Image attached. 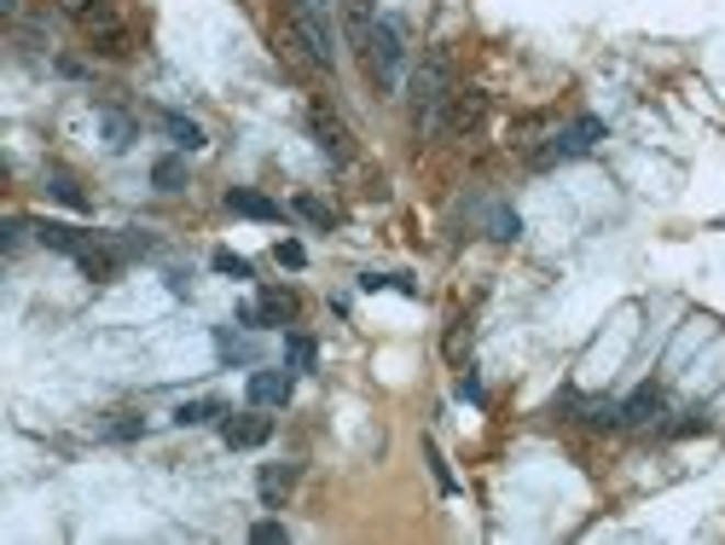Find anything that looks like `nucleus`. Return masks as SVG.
I'll return each instance as SVG.
<instances>
[{
    "label": "nucleus",
    "instance_id": "nucleus-12",
    "mask_svg": "<svg viewBox=\"0 0 725 545\" xmlns=\"http://www.w3.org/2000/svg\"><path fill=\"white\" fill-rule=\"evenodd\" d=\"M163 128H169V139H174L180 151H204V146H209L204 128H197L192 116H180V111H169V116H163Z\"/></svg>",
    "mask_w": 725,
    "mask_h": 545
},
{
    "label": "nucleus",
    "instance_id": "nucleus-13",
    "mask_svg": "<svg viewBox=\"0 0 725 545\" xmlns=\"http://www.w3.org/2000/svg\"><path fill=\"white\" fill-rule=\"evenodd\" d=\"M35 238H42V245H47V250H58V256H76V250H82V245H88V238H82V232H70V227H58V220H42V227H35Z\"/></svg>",
    "mask_w": 725,
    "mask_h": 545
},
{
    "label": "nucleus",
    "instance_id": "nucleus-22",
    "mask_svg": "<svg viewBox=\"0 0 725 545\" xmlns=\"http://www.w3.org/2000/svg\"><path fill=\"white\" fill-rule=\"evenodd\" d=\"M47 192L58 197V204H70V209H88V192H82V186H76V180H70V174H53V180H47Z\"/></svg>",
    "mask_w": 725,
    "mask_h": 545
},
{
    "label": "nucleus",
    "instance_id": "nucleus-28",
    "mask_svg": "<svg viewBox=\"0 0 725 545\" xmlns=\"http://www.w3.org/2000/svg\"><path fill=\"white\" fill-rule=\"evenodd\" d=\"M279 261H285V268H302L308 256H302V245H279Z\"/></svg>",
    "mask_w": 725,
    "mask_h": 545
},
{
    "label": "nucleus",
    "instance_id": "nucleus-18",
    "mask_svg": "<svg viewBox=\"0 0 725 545\" xmlns=\"http://www.w3.org/2000/svg\"><path fill=\"white\" fill-rule=\"evenodd\" d=\"M151 180H157V192H180L186 186V163H180V157H163V163H151Z\"/></svg>",
    "mask_w": 725,
    "mask_h": 545
},
{
    "label": "nucleus",
    "instance_id": "nucleus-10",
    "mask_svg": "<svg viewBox=\"0 0 725 545\" xmlns=\"http://www.w3.org/2000/svg\"><path fill=\"white\" fill-rule=\"evenodd\" d=\"M250 400L256 407H285L291 400V372H256L250 377Z\"/></svg>",
    "mask_w": 725,
    "mask_h": 545
},
{
    "label": "nucleus",
    "instance_id": "nucleus-15",
    "mask_svg": "<svg viewBox=\"0 0 725 545\" xmlns=\"http://www.w3.org/2000/svg\"><path fill=\"white\" fill-rule=\"evenodd\" d=\"M215 418H227V407H220V400H186V407H180L174 412V423H180V430H192V423H215Z\"/></svg>",
    "mask_w": 725,
    "mask_h": 545
},
{
    "label": "nucleus",
    "instance_id": "nucleus-23",
    "mask_svg": "<svg viewBox=\"0 0 725 545\" xmlns=\"http://www.w3.org/2000/svg\"><path fill=\"white\" fill-rule=\"evenodd\" d=\"M488 232L499 238V245H511V238L522 232V220H517L511 209H494V215H488Z\"/></svg>",
    "mask_w": 725,
    "mask_h": 545
},
{
    "label": "nucleus",
    "instance_id": "nucleus-2",
    "mask_svg": "<svg viewBox=\"0 0 725 545\" xmlns=\"http://www.w3.org/2000/svg\"><path fill=\"white\" fill-rule=\"evenodd\" d=\"M366 70H372V82L384 88V93H395L400 88V76H407V35H400V24L395 18H377L372 24V42H366Z\"/></svg>",
    "mask_w": 725,
    "mask_h": 545
},
{
    "label": "nucleus",
    "instance_id": "nucleus-16",
    "mask_svg": "<svg viewBox=\"0 0 725 545\" xmlns=\"http://www.w3.org/2000/svg\"><path fill=\"white\" fill-rule=\"evenodd\" d=\"M575 407L587 412L592 430H627V423H621V407H610V400H575Z\"/></svg>",
    "mask_w": 725,
    "mask_h": 545
},
{
    "label": "nucleus",
    "instance_id": "nucleus-5",
    "mask_svg": "<svg viewBox=\"0 0 725 545\" xmlns=\"http://www.w3.org/2000/svg\"><path fill=\"white\" fill-rule=\"evenodd\" d=\"M598 139H603V123H598V116H580V123H575V128H563L546 151H534V169H552V163H563V157L592 151Z\"/></svg>",
    "mask_w": 725,
    "mask_h": 545
},
{
    "label": "nucleus",
    "instance_id": "nucleus-27",
    "mask_svg": "<svg viewBox=\"0 0 725 545\" xmlns=\"http://www.w3.org/2000/svg\"><path fill=\"white\" fill-rule=\"evenodd\" d=\"M24 232H30V220H18V215H12V220H7V250H12V256L24 250Z\"/></svg>",
    "mask_w": 725,
    "mask_h": 545
},
{
    "label": "nucleus",
    "instance_id": "nucleus-25",
    "mask_svg": "<svg viewBox=\"0 0 725 545\" xmlns=\"http://www.w3.org/2000/svg\"><path fill=\"white\" fill-rule=\"evenodd\" d=\"M296 209H302V215H308V220H314V227H331V209H326V204H319V197H296Z\"/></svg>",
    "mask_w": 725,
    "mask_h": 545
},
{
    "label": "nucleus",
    "instance_id": "nucleus-24",
    "mask_svg": "<svg viewBox=\"0 0 725 545\" xmlns=\"http://www.w3.org/2000/svg\"><path fill=\"white\" fill-rule=\"evenodd\" d=\"M250 540H256V545H285V540H291V529H285V522H256Z\"/></svg>",
    "mask_w": 725,
    "mask_h": 545
},
{
    "label": "nucleus",
    "instance_id": "nucleus-7",
    "mask_svg": "<svg viewBox=\"0 0 725 545\" xmlns=\"http://www.w3.org/2000/svg\"><path fill=\"white\" fill-rule=\"evenodd\" d=\"M268 435H273V418H261V412H233V418H220V441H227V447H261Z\"/></svg>",
    "mask_w": 725,
    "mask_h": 545
},
{
    "label": "nucleus",
    "instance_id": "nucleus-3",
    "mask_svg": "<svg viewBox=\"0 0 725 545\" xmlns=\"http://www.w3.org/2000/svg\"><path fill=\"white\" fill-rule=\"evenodd\" d=\"M319 0H296V12H291V42L308 53V65L314 70H337V53H331V30L319 24Z\"/></svg>",
    "mask_w": 725,
    "mask_h": 545
},
{
    "label": "nucleus",
    "instance_id": "nucleus-30",
    "mask_svg": "<svg viewBox=\"0 0 725 545\" xmlns=\"http://www.w3.org/2000/svg\"><path fill=\"white\" fill-rule=\"evenodd\" d=\"M0 12H7V18H24V0H0Z\"/></svg>",
    "mask_w": 725,
    "mask_h": 545
},
{
    "label": "nucleus",
    "instance_id": "nucleus-1",
    "mask_svg": "<svg viewBox=\"0 0 725 545\" xmlns=\"http://www.w3.org/2000/svg\"><path fill=\"white\" fill-rule=\"evenodd\" d=\"M453 53L448 47H430L412 70V134L418 139H435L448 134V99H453Z\"/></svg>",
    "mask_w": 725,
    "mask_h": 545
},
{
    "label": "nucleus",
    "instance_id": "nucleus-11",
    "mask_svg": "<svg viewBox=\"0 0 725 545\" xmlns=\"http://www.w3.org/2000/svg\"><path fill=\"white\" fill-rule=\"evenodd\" d=\"M227 209H233V215H250V220H279V204H273V197L245 192V186H233V192H227Z\"/></svg>",
    "mask_w": 725,
    "mask_h": 545
},
{
    "label": "nucleus",
    "instance_id": "nucleus-21",
    "mask_svg": "<svg viewBox=\"0 0 725 545\" xmlns=\"http://www.w3.org/2000/svg\"><path fill=\"white\" fill-rule=\"evenodd\" d=\"M314 360H319V349H314L308 337H291V342H285V366H291V372H314Z\"/></svg>",
    "mask_w": 725,
    "mask_h": 545
},
{
    "label": "nucleus",
    "instance_id": "nucleus-6",
    "mask_svg": "<svg viewBox=\"0 0 725 545\" xmlns=\"http://www.w3.org/2000/svg\"><path fill=\"white\" fill-rule=\"evenodd\" d=\"M308 128H314L319 151H326L331 163H349V157H354V146H349V128H342L337 116H331V105H314V111H308Z\"/></svg>",
    "mask_w": 725,
    "mask_h": 545
},
{
    "label": "nucleus",
    "instance_id": "nucleus-19",
    "mask_svg": "<svg viewBox=\"0 0 725 545\" xmlns=\"http://www.w3.org/2000/svg\"><path fill=\"white\" fill-rule=\"evenodd\" d=\"M99 435H105V441H139V435H146V418H134V412H116V418H111Z\"/></svg>",
    "mask_w": 725,
    "mask_h": 545
},
{
    "label": "nucleus",
    "instance_id": "nucleus-29",
    "mask_svg": "<svg viewBox=\"0 0 725 545\" xmlns=\"http://www.w3.org/2000/svg\"><path fill=\"white\" fill-rule=\"evenodd\" d=\"M58 7H65V12H76V18H82V12L93 7V0H58Z\"/></svg>",
    "mask_w": 725,
    "mask_h": 545
},
{
    "label": "nucleus",
    "instance_id": "nucleus-4",
    "mask_svg": "<svg viewBox=\"0 0 725 545\" xmlns=\"http://www.w3.org/2000/svg\"><path fill=\"white\" fill-rule=\"evenodd\" d=\"M291 319H296V296H291V291H279V285H268L256 302H245V308H238V326H250V331L291 326Z\"/></svg>",
    "mask_w": 725,
    "mask_h": 545
},
{
    "label": "nucleus",
    "instance_id": "nucleus-17",
    "mask_svg": "<svg viewBox=\"0 0 725 545\" xmlns=\"http://www.w3.org/2000/svg\"><path fill=\"white\" fill-rule=\"evenodd\" d=\"M656 412H661V395L656 389H638L627 407H621V423H650Z\"/></svg>",
    "mask_w": 725,
    "mask_h": 545
},
{
    "label": "nucleus",
    "instance_id": "nucleus-26",
    "mask_svg": "<svg viewBox=\"0 0 725 545\" xmlns=\"http://www.w3.org/2000/svg\"><path fill=\"white\" fill-rule=\"evenodd\" d=\"M215 268H220V273H233V279H250V261H238V256H227V250L215 256Z\"/></svg>",
    "mask_w": 725,
    "mask_h": 545
},
{
    "label": "nucleus",
    "instance_id": "nucleus-20",
    "mask_svg": "<svg viewBox=\"0 0 725 545\" xmlns=\"http://www.w3.org/2000/svg\"><path fill=\"white\" fill-rule=\"evenodd\" d=\"M215 349H220V360H227V366H256V349H250V342H238L233 331H220Z\"/></svg>",
    "mask_w": 725,
    "mask_h": 545
},
{
    "label": "nucleus",
    "instance_id": "nucleus-14",
    "mask_svg": "<svg viewBox=\"0 0 725 545\" xmlns=\"http://www.w3.org/2000/svg\"><path fill=\"white\" fill-rule=\"evenodd\" d=\"M99 128H105V146H111V151H128L134 134H139L134 116H123V111H105V116H99Z\"/></svg>",
    "mask_w": 725,
    "mask_h": 545
},
{
    "label": "nucleus",
    "instance_id": "nucleus-9",
    "mask_svg": "<svg viewBox=\"0 0 725 545\" xmlns=\"http://www.w3.org/2000/svg\"><path fill=\"white\" fill-rule=\"evenodd\" d=\"M291 488H296V464H268V470H261V481H256V493H261V504H268V511H279Z\"/></svg>",
    "mask_w": 725,
    "mask_h": 545
},
{
    "label": "nucleus",
    "instance_id": "nucleus-8",
    "mask_svg": "<svg viewBox=\"0 0 725 545\" xmlns=\"http://www.w3.org/2000/svg\"><path fill=\"white\" fill-rule=\"evenodd\" d=\"M482 116H488V93H476V88H453V99H448V134H471Z\"/></svg>",
    "mask_w": 725,
    "mask_h": 545
}]
</instances>
